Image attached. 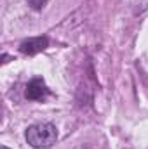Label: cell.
Listing matches in <instances>:
<instances>
[{
    "instance_id": "cell-1",
    "label": "cell",
    "mask_w": 148,
    "mask_h": 149,
    "mask_svg": "<svg viewBox=\"0 0 148 149\" xmlns=\"http://www.w3.org/2000/svg\"><path fill=\"white\" fill-rule=\"evenodd\" d=\"M58 139V130L52 123H35L26 130V141L32 148H51Z\"/></svg>"
},
{
    "instance_id": "cell-2",
    "label": "cell",
    "mask_w": 148,
    "mask_h": 149,
    "mask_svg": "<svg viewBox=\"0 0 148 149\" xmlns=\"http://www.w3.org/2000/svg\"><path fill=\"white\" fill-rule=\"evenodd\" d=\"M47 95H49V88H47L44 80L33 78L26 85V99H30V101H44Z\"/></svg>"
},
{
    "instance_id": "cell-3",
    "label": "cell",
    "mask_w": 148,
    "mask_h": 149,
    "mask_svg": "<svg viewBox=\"0 0 148 149\" xmlns=\"http://www.w3.org/2000/svg\"><path fill=\"white\" fill-rule=\"evenodd\" d=\"M49 45V38L47 37H37V38H28L25 40L21 45H19V50L23 54H28V56H35L38 52L45 50Z\"/></svg>"
},
{
    "instance_id": "cell-4",
    "label": "cell",
    "mask_w": 148,
    "mask_h": 149,
    "mask_svg": "<svg viewBox=\"0 0 148 149\" xmlns=\"http://www.w3.org/2000/svg\"><path fill=\"white\" fill-rule=\"evenodd\" d=\"M26 2L33 10H42L45 7V3H47V0H26Z\"/></svg>"
},
{
    "instance_id": "cell-5",
    "label": "cell",
    "mask_w": 148,
    "mask_h": 149,
    "mask_svg": "<svg viewBox=\"0 0 148 149\" xmlns=\"http://www.w3.org/2000/svg\"><path fill=\"white\" fill-rule=\"evenodd\" d=\"M2 149H9V148H5V146H2Z\"/></svg>"
}]
</instances>
